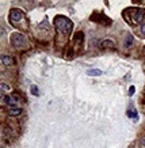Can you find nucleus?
Returning <instances> with one entry per match:
<instances>
[{
    "label": "nucleus",
    "mask_w": 145,
    "mask_h": 148,
    "mask_svg": "<svg viewBox=\"0 0 145 148\" xmlns=\"http://www.w3.org/2000/svg\"><path fill=\"white\" fill-rule=\"evenodd\" d=\"M144 54H145V48H144Z\"/></svg>",
    "instance_id": "obj_17"
},
{
    "label": "nucleus",
    "mask_w": 145,
    "mask_h": 148,
    "mask_svg": "<svg viewBox=\"0 0 145 148\" xmlns=\"http://www.w3.org/2000/svg\"><path fill=\"white\" fill-rule=\"evenodd\" d=\"M10 22L11 25L15 27H23V29H26L27 27V22H26V16H25V14L23 11L18 8H12L10 11Z\"/></svg>",
    "instance_id": "obj_3"
},
{
    "label": "nucleus",
    "mask_w": 145,
    "mask_h": 148,
    "mask_svg": "<svg viewBox=\"0 0 145 148\" xmlns=\"http://www.w3.org/2000/svg\"><path fill=\"white\" fill-rule=\"evenodd\" d=\"M123 18L127 23H130L133 26H136L141 23L145 18V11L142 8H129L123 12Z\"/></svg>",
    "instance_id": "obj_2"
},
{
    "label": "nucleus",
    "mask_w": 145,
    "mask_h": 148,
    "mask_svg": "<svg viewBox=\"0 0 145 148\" xmlns=\"http://www.w3.org/2000/svg\"><path fill=\"white\" fill-rule=\"evenodd\" d=\"M1 63H3L4 67H12V65H14V60H12L11 56H8V54H3V56H1Z\"/></svg>",
    "instance_id": "obj_6"
},
{
    "label": "nucleus",
    "mask_w": 145,
    "mask_h": 148,
    "mask_svg": "<svg viewBox=\"0 0 145 148\" xmlns=\"http://www.w3.org/2000/svg\"><path fill=\"white\" fill-rule=\"evenodd\" d=\"M141 144H142V145H144V147H145V139H142V140H141Z\"/></svg>",
    "instance_id": "obj_16"
},
{
    "label": "nucleus",
    "mask_w": 145,
    "mask_h": 148,
    "mask_svg": "<svg viewBox=\"0 0 145 148\" xmlns=\"http://www.w3.org/2000/svg\"><path fill=\"white\" fill-rule=\"evenodd\" d=\"M54 26L56 30H57V44L60 42V38H63V42H65L67 37L72 32V22L65 16H56Z\"/></svg>",
    "instance_id": "obj_1"
},
{
    "label": "nucleus",
    "mask_w": 145,
    "mask_h": 148,
    "mask_svg": "<svg viewBox=\"0 0 145 148\" xmlns=\"http://www.w3.org/2000/svg\"><path fill=\"white\" fill-rule=\"evenodd\" d=\"M140 32H141V34H142V36H145V25H141Z\"/></svg>",
    "instance_id": "obj_14"
},
{
    "label": "nucleus",
    "mask_w": 145,
    "mask_h": 148,
    "mask_svg": "<svg viewBox=\"0 0 145 148\" xmlns=\"http://www.w3.org/2000/svg\"><path fill=\"white\" fill-rule=\"evenodd\" d=\"M126 114H127V117H130V118H134V120H137V112L134 110V108H133V106H130V108L127 109Z\"/></svg>",
    "instance_id": "obj_10"
},
{
    "label": "nucleus",
    "mask_w": 145,
    "mask_h": 148,
    "mask_svg": "<svg viewBox=\"0 0 145 148\" xmlns=\"http://www.w3.org/2000/svg\"><path fill=\"white\" fill-rule=\"evenodd\" d=\"M10 91V86L5 84V83H1V94H5Z\"/></svg>",
    "instance_id": "obj_12"
},
{
    "label": "nucleus",
    "mask_w": 145,
    "mask_h": 148,
    "mask_svg": "<svg viewBox=\"0 0 145 148\" xmlns=\"http://www.w3.org/2000/svg\"><path fill=\"white\" fill-rule=\"evenodd\" d=\"M133 94H134V87L131 86V87H130V90H129V95H133Z\"/></svg>",
    "instance_id": "obj_15"
},
{
    "label": "nucleus",
    "mask_w": 145,
    "mask_h": 148,
    "mask_svg": "<svg viewBox=\"0 0 145 148\" xmlns=\"http://www.w3.org/2000/svg\"><path fill=\"white\" fill-rule=\"evenodd\" d=\"M22 114V109L20 108H10L8 109V116L10 117H19Z\"/></svg>",
    "instance_id": "obj_7"
},
{
    "label": "nucleus",
    "mask_w": 145,
    "mask_h": 148,
    "mask_svg": "<svg viewBox=\"0 0 145 148\" xmlns=\"http://www.w3.org/2000/svg\"><path fill=\"white\" fill-rule=\"evenodd\" d=\"M87 75H90V76H99V75H102V71L100 69H88Z\"/></svg>",
    "instance_id": "obj_11"
},
{
    "label": "nucleus",
    "mask_w": 145,
    "mask_h": 148,
    "mask_svg": "<svg viewBox=\"0 0 145 148\" xmlns=\"http://www.w3.org/2000/svg\"><path fill=\"white\" fill-rule=\"evenodd\" d=\"M100 48H103V49H106V48H110V49H113L114 48V42L110 40H104L100 42Z\"/></svg>",
    "instance_id": "obj_8"
},
{
    "label": "nucleus",
    "mask_w": 145,
    "mask_h": 148,
    "mask_svg": "<svg viewBox=\"0 0 145 148\" xmlns=\"http://www.w3.org/2000/svg\"><path fill=\"white\" fill-rule=\"evenodd\" d=\"M131 44H133V37H131L130 34H127V36L125 37V41H123V46H125V48H130Z\"/></svg>",
    "instance_id": "obj_9"
},
{
    "label": "nucleus",
    "mask_w": 145,
    "mask_h": 148,
    "mask_svg": "<svg viewBox=\"0 0 145 148\" xmlns=\"http://www.w3.org/2000/svg\"><path fill=\"white\" fill-rule=\"evenodd\" d=\"M11 44L15 46V48H18V49H25L26 46H27V40H26V37L20 34V33H14L12 36H11Z\"/></svg>",
    "instance_id": "obj_4"
},
{
    "label": "nucleus",
    "mask_w": 145,
    "mask_h": 148,
    "mask_svg": "<svg viewBox=\"0 0 145 148\" xmlns=\"http://www.w3.org/2000/svg\"><path fill=\"white\" fill-rule=\"evenodd\" d=\"M31 94L38 95V88H37V86H31Z\"/></svg>",
    "instance_id": "obj_13"
},
{
    "label": "nucleus",
    "mask_w": 145,
    "mask_h": 148,
    "mask_svg": "<svg viewBox=\"0 0 145 148\" xmlns=\"http://www.w3.org/2000/svg\"><path fill=\"white\" fill-rule=\"evenodd\" d=\"M1 101L3 103H7L10 105L11 108H19V102H20V98H19L18 95L15 94H11V95H7V97H1Z\"/></svg>",
    "instance_id": "obj_5"
}]
</instances>
